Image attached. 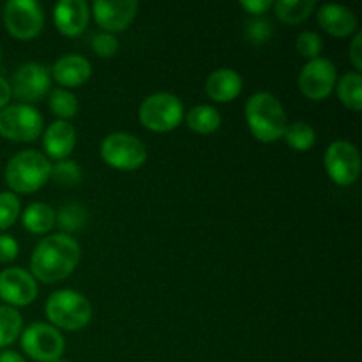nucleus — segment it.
I'll use <instances>...</instances> for the list:
<instances>
[{
    "mask_svg": "<svg viewBox=\"0 0 362 362\" xmlns=\"http://www.w3.org/2000/svg\"><path fill=\"white\" fill-rule=\"evenodd\" d=\"M80 244L67 233H53L37 244L30 258L34 279L52 285L69 278L80 264Z\"/></svg>",
    "mask_w": 362,
    "mask_h": 362,
    "instance_id": "1",
    "label": "nucleus"
},
{
    "mask_svg": "<svg viewBox=\"0 0 362 362\" xmlns=\"http://www.w3.org/2000/svg\"><path fill=\"white\" fill-rule=\"evenodd\" d=\"M247 127L258 141L272 144L285 134L288 120L281 101L271 92H257L244 106Z\"/></svg>",
    "mask_w": 362,
    "mask_h": 362,
    "instance_id": "2",
    "label": "nucleus"
},
{
    "mask_svg": "<svg viewBox=\"0 0 362 362\" xmlns=\"http://www.w3.org/2000/svg\"><path fill=\"white\" fill-rule=\"evenodd\" d=\"M52 177V163L37 151L18 152L6 168V182L16 193L30 194L41 189Z\"/></svg>",
    "mask_w": 362,
    "mask_h": 362,
    "instance_id": "3",
    "label": "nucleus"
},
{
    "mask_svg": "<svg viewBox=\"0 0 362 362\" xmlns=\"http://www.w3.org/2000/svg\"><path fill=\"white\" fill-rule=\"evenodd\" d=\"M46 318L55 329L80 331L92 320V306L88 299L74 290H57L48 297L45 306Z\"/></svg>",
    "mask_w": 362,
    "mask_h": 362,
    "instance_id": "4",
    "label": "nucleus"
},
{
    "mask_svg": "<svg viewBox=\"0 0 362 362\" xmlns=\"http://www.w3.org/2000/svg\"><path fill=\"white\" fill-rule=\"evenodd\" d=\"M140 122L152 133H170L184 119V105L177 95L158 92L144 99L140 105Z\"/></svg>",
    "mask_w": 362,
    "mask_h": 362,
    "instance_id": "5",
    "label": "nucleus"
},
{
    "mask_svg": "<svg viewBox=\"0 0 362 362\" xmlns=\"http://www.w3.org/2000/svg\"><path fill=\"white\" fill-rule=\"evenodd\" d=\"M101 158L112 168L133 172L147 161V147L134 134L112 133L103 140Z\"/></svg>",
    "mask_w": 362,
    "mask_h": 362,
    "instance_id": "6",
    "label": "nucleus"
},
{
    "mask_svg": "<svg viewBox=\"0 0 362 362\" xmlns=\"http://www.w3.org/2000/svg\"><path fill=\"white\" fill-rule=\"evenodd\" d=\"M42 115L30 105H9L0 110V134L13 141H34L42 133Z\"/></svg>",
    "mask_w": 362,
    "mask_h": 362,
    "instance_id": "7",
    "label": "nucleus"
},
{
    "mask_svg": "<svg viewBox=\"0 0 362 362\" xmlns=\"http://www.w3.org/2000/svg\"><path fill=\"white\" fill-rule=\"evenodd\" d=\"M2 16L6 30L21 41L37 37L45 27V13L35 0H9Z\"/></svg>",
    "mask_w": 362,
    "mask_h": 362,
    "instance_id": "8",
    "label": "nucleus"
},
{
    "mask_svg": "<svg viewBox=\"0 0 362 362\" xmlns=\"http://www.w3.org/2000/svg\"><path fill=\"white\" fill-rule=\"evenodd\" d=\"M21 349L37 362H55L62 357L66 341L59 329L49 324H32L21 334Z\"/></svg>",
    "mask_w": 362,
    "mask_h": 362,
    "instance_id": "9",
    "label": "nucleus"
},
{
    "mask_svg": "<svg viewBox=\"0 0 362 362\" xmlns=\"http://www.w3.org/2000/svg\"><path fill=\"white\" fill-rule=\"evenodd\" d=\"M324 165L327 175L338 186H352L361 175V154L354 144L346 140H336L324 154Z\"/></svg>",
    "mask_w": 362,
    "mask_h": 362,
    "instance_id": "10",
    "label": "nucleus"
},
{
    "mask_svg": "<svg viewBox=\"0 0 362 362\" xmlns=\"http://www.w3.org/2000/svg\"><path fill=\"white\" fill-rule=\"evenodd\" d=\"M338 69L334 62L324 57L308 60L299 74V88L311 101H324L334 90Z\"/></svg>",
    "mask_w": 362,
    "mask_h": 362,
    "instance_id": "11",
    "label": "nucleus"
},
{
    "mask_svg": "<svg viewBox=\"0 0 362 362\" xmlns=\"http://www.w3.org/2000/svg\"><path fill=\"white\" fill-rule=\"evenodd\" d=\"M49 83H52V76H49L48 67L37 62H27L18 67L14 73L11 92L18 101L28 105V103H35L45 98L49 92Z\"/></svg>",
    "mask_w": 362,
    "mask_h": 362,
    "instance_id": "12",
    "label": "nucleus"
},
{
    "mask_svg": "<svg viewBox=\"0 0 362 362\" xmlns=\"http://www.w3.org/2000/svg\"><path fill=\"white\" fill-rule=\"evenodd\" d=\"M37 297V283L30 272L11 267L0 272V299L7 306H28Z\"/></svg>",
    "mask_w": 362,
    "mask_h": 362,
    "instance_id": "13",
    "label": "nucleus"
},
{
    "mask_svg": "<svg viewBox=\"0 0 362 362\" xmlns=\"http://www.w3.org/2000/svg\"><path fill=\"white\" fill-rule=\"evenodd\" d=\"M94 20L103 32H124L129 28L138 13V2L134 0H98L94 2Z\"/></svg>",
    "mask_w": 362,
    "mask_h": 362,
    "instance_id": "14",
    "label": "nucleus"
},
{
    "mask_svg": "<svg viewBox=\"0 0 362 362\" xmlns=\"http://www.w3.org/2000/svg\"><path fill=\"white\" fill-rule=\"evenodd\" d=\"M90 9L85 0H60L53 11L57 30L66 37H76L87 28Z\"/></svg>",
    "mask_w": 362,
    "mask_h": 362,
    "instance_id": "15",
    "label": "nucleus"
},
{
    "mask_svg": "<svg viewBox=\"0 0 362 362\" xmlns=\"http://www.w3.org/2000/svg\"><path fill=\"white\" fill-rule=\"evenodd\" d=\"M53 80L60 85V88H76L87 83L92 76V66L85 57L80 55H71L60 57L52 67Z\"/></svg>",
    "mask_w": 362,
    "mask_h": 362,
    "instance_id": "16",
    "label": "nucleus"
},
{
    "mask_svg": "<svg viewBox=\"0 0 362 362\" xmlns=\"http://www.w3.org/2000/svg\"><path fill=\"white\" fill-rule=\"evenodd\" d=\"M76 145V131L66 120H55L49 124L42 136V147H45L46 156L57 161H64Z\"/></svg>",
    "mask_w": 362,
    "mask_h": 362,
    "instance_id": "17",
    "label": "nucleus"
},
{
    "mask_svg": "<svg viewBox=\"0 0 362 362\" xmlns=\"http://www.w3.org/2000/svg\"><path fill=\"white\" fill-rule=\"evenodd\" d=\"M317 20L320 27L334 37H346L357 30L356 14L339 4H324L318 9Z\"/></svg>",
    "mask_w": 362,
    "mask_h": 362,
    "instance_id": "18",
    "label": "nucleus"
},
{
    "mask_svg": "<svg viewBox=\"0 0 362 362\" xmlns=\"http://www.w3.org/2000/svg\"><path fill=\"white\" fill-rule=\"evenodd\" d=\"M205 92L216 103H230L243 92V78L235 69L221 67L209 74Z\"/></svg>",
    "mask_w": 362,
    "mask_h": 362,
    "instance_id": "19",
    "label": "nucleus"
},
{
    "mask_svg": "<svg viewBox=\"0 0 362 362\" xmlns=\"http://www.w3.org/2000/svg\"><path fill=\"white\" fill-rule=\"evenodd\" d=\"M21 223L30 233H48L55 226V211L48 204L35 202L25 209Z\"/></svg>",
    "mask_w": 362,
    "mask_h": 362,
    "instance_id": "20",
    "label": "nucleus"
},
{
    "mask_svg": "<svg viewBox=\"0 0 362 362\" xmlns=\"http://www.w3.org/2000/svg\"><path fill=\"white\" fill-rule=\"evenodd\" d=\"M187 127L198 134H212L221 126V113L209 105H198L186 115Z\"/></svg>",
    "mask_w": 362,
    "mask_h": 362,
    "instance_id": "21",
    "label": "nucleus"
},
{
    "mask_svg": "<svg viewBox=\"0 0 362 362\" xmlns=\"http://www.w3.org/2000/svg\"><path fill=\"white\" fill-rule=\"evenodd\" d=\"M272 7L283 23L299 25L311 16L317 4L313 0H279Z\"/></svg>",
    "mask_w": 362,
    "mask_h": 362,
    "instance_id": "22",
    "label": "nucleus"
},
{
    "mask_svg": "<svg viewBox=\"0 0 362 362\" xmlns=\"http://www.w3.org/2000/svg\"><path fill=\"white\" fill-rule=\"evenodd\" d=\"M338 98L343 105L352 112H361L362 108V76L361 73L343 74L338 83Z\"/></svg>",
    "mask_w": 362,
    "mask_h": 362,
    "instance_id": "23",
    "label": "nucleus"
},
{
    "mask_svg": "<svg viewBox=\"0 0 362 362\" xmlns=\"http://www.w3.org/2000/svg\"><path fill=\"white\" fill-rule=\"evenodd\" d=\"M283 138L286 140V145L292 147L293 151L306 152L317 144V131L308 122H300L299 120V122H293L286 126Z\"/></svg>",
    "mask_w": 362,
    "mask_h": 362,
    "instance_id": "24",
    "label": "nucleus"
},
{
    "mask_svg": "<svg viewBox=\"0 0 362 362\" xmlns=\"http://www.w3.org/2000/svg\"><path fill=\"white\" fill-rule=\"evenodd\" d=\"M23 318L14 308L0 306V349L13 345L21 334Z\"/></svg>",
    "mask_w": 362,
    "mask_h": 362,
    "instance_id": "25",
    "label": "nucleus"
},
{
    "mask_svg": "<svg viewBox=\"0 0 362 362\" xmlns=\"http://www.w3.org/2000/svg\"><path fill=\"white\" fill-rule=\"evenodd\" d=\"M49 110L53 112V115L59 117V120H69L76 115L78 112V99L76 95L73 94L67 88H53L49 92V99H48Z\"/></svg>",
    "mask_w": 362,
    "mask_h": 362,
    "instance_id": "26",
    "label": "nucleus"
},
{
    "mask_svg": "<svg viewBox=\"0 0 362 362\" xmlns=\"http://www.w3.org/2000/svg\"><path fill=\"white\" fill-rule=\"evenodd\" d=\"M55 223L64 230L62 233L69 235V233L83 228L85 223H87V211H85L83 205L69 204L60 209L59 214L55 216Z\"/></svg>",
    "mask_w": 362,
    "mask_h": 362,
    "instance_id": "27",
    "label": "nucleus"
},
{
    "mask_svg": "<svg viewBox=\"0 0 362 362\" xmlns=\"http://www.w3.org/2000/svg\"><path fill=\"white\" fill-rule=\"evenodd\" d=\"M21 204L14 193H0V230H7L20 218Z\"/></svg>",
    "mask_w": 362,
    "mask_h": 362,
    "instance_id": "28",
    "label": "nucleus"
},
{
    "mask_svg": "<svg viewBox=\"0 0 362 362\" xmlns=\"http://www.w3.org/2000/svg\"><path fill=\"white\" fill-rule=\"evenodd\" d=\"M52 177L60 184V186L73 187L81 180V168L74 161L64 159L55 166H52Z\"/></svg>",
    "mask_w": 362,
    "mask_h": 362,
    "instance_id": "29",
    "label": "nucleus"
},
{
    "mask_svg": "<svg viewBox=\"0 0 362 362\" xmlns=\"http://www.w3.org/2000/svg\"><path fill=\"white\" fill-rule=\"evenodd\" d=\"M296 46L297 52H299L304 59L313 60L320 57L322 49H324V41H322L320 35L315 34V32H300L299 37H297L296 41Z\"/></svg>",
    "mask_w": 362,
    "mask_h": 362,
    "instance_id": "30",
    "label": "nucleus"
},
{
    "mask_svg": "<svg viewBox=\"0 0 362 362\" xmlns=\"http://www.w3.org/2000/svg\"><path fill=\"white\" fill-rule=\"evenodd\" d=\"M272 37V25L265 18H255L246 25V39L251 45H265Z\"/></svg>",
    "mask_w": 362,
    "mask_h": 362,
    "instance_id": "31",
    "label": "nucleus"
},
{
    "mask_svg": "<svg viewBox=\"0 0 362 362\" xmlns=\"http://www.w3.org/2000/svg\"><path fill=\"white\" fill-rule=\"evenodd\" d=\"M92 49L103 59H112L119 52V41L113 34L108 32H99L92 37Z\"/></svg>",
    "mask_w": 362,
    "mask_h": 362,
    "instance_id": "32",
    "label": "nucleus"
},
{
    "mask_svg": "<svg viewBox=\"0 0 362 362\" xmlns=\"http://www.w3.org/2000/svg\"><path fill=\"white\" fill-rule=\"evenodd\" d=\"M20 253V246H18L16 239L11 235H0V262L2 264H9Z\"/></svg>",
    "mask_w": 362,
    "mask_h": 362,
    "instance_id": "33",
    "label": "nucleus"
},
{
    "mask_svg": "<svg viewBox=\"0 0 362 362\" xmlns=\"http://www.w3.org/2000/svg\"><path fill=\"white\" fill-rule=\"evenodd\" d=\"M272 6H274L272 0H244V2H240V7L246 13L255 14V16H260V14L267 13L269 9H272Z\"/></svg>",
    "mask_w": 362,
    "mask_h": 362,
    "instance_id": "34",
    "label": "nucleus"
},
{
    "mask_svg": "<svg viewBox=\"0 0 362 362\" xmlns=\"http://www.w3.org/2000/svg\"><path fill=\"white\" fill-rule=\"evenodd\" d=\"M350 60H352L354 67H356V73H359L362 69V34L356 32V37H354L352 45H350Z\"/></svg>",
    "mask_w": 362,
    "mask_h": 362,
    "instance_id": "35",
    "label": "nucleus"
},
{
    "mask_svg": "<svg viewBox=\"0 0 362 362\" xmlns=\"http://www.w3.org/2000/svg\"><path fill=\"white\" fill-rule=\"evenodd\" d=\"M11 95H13V92H11L9 81H7L4 76H0V110L9 106Z\"/></svg>",
    "mask_w": 362,
    "mask_h": 362,
    "instance_id": "36",
    "label": "nucleus"
},
{
    "mask_svg": "<svg viewBox=\"0 0 362 362\" xmlns=\"http://www.w3.org/2000/svg\"><path fill=\"white\" fill-rule=\"evenodd\" d=\"M0 362H27L20 354L13 352V350H2L0 352Z\"/></svg>",
    "mask_w": 362,
    "mask_h": 362,
    "instance_id": "37",
    "label": "nucleus"
},
{
    "mask_svg": "<svg viewBox=\"0 0 362 362\" xmlns=\"http://www.w3.org/2000/svg\"><path fill=\"white\" fill-rule=\"evenodd\" d=\"M55 362H69V361H64V359H59V361H55Z\"/></svg>",
    "mask_w": 362,
    "mask_h": 362,
    "instance_id": "38",
    "label": "nucleus"
},
{
    "mask_svg": "<svg viewBox=\"0 0 362 362\" xmlns=\"http://www.w3.org/2000/svg\"><path fill=\"white\" fill-rule=\"evenodd\" d=\"M0 60H2V49H0Z\"/></svg>",
    "mask_w": 362,
    "mask_h": 362,
    "instance_id": "39",
    "label": "nucleus"
}]
</instances>
